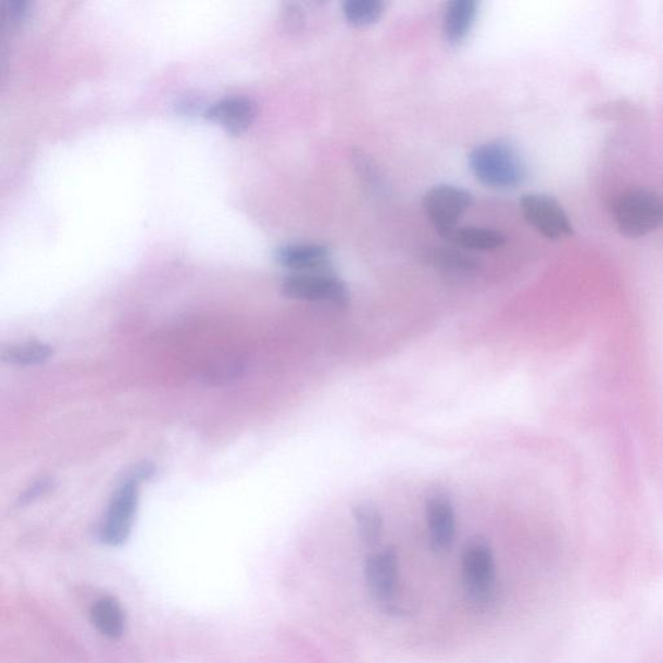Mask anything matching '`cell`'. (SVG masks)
Masks as SVG:
<instances>
[{
  "mask_svg": "<svg viewBox=\"0 0 663 663\" xmlns=\"http://www.w3.org/2000/svg\"><path fill=\"white\" fill-rule=\"evenodd\" d=\"M470 168L484 186L511 191L526 179V165L520 152L503 140L487 141L470 153Z\"/></svg>",
  "mask_w": 663,
  "mask_h": 663,
  "instance_id": "cell-1",
  "label": "cell"
},
{
  "mask_svg": "<svg viewBox=\"0 0 663 663\" xmlns=\"http://www.w3.org/2000/svg\"><path fill=\"white\" fill-rule=\"evenodd\" d=\"M615 227L627 238H642L663 227V196L647 189H627L611 204Z\"/></svg>",
  "mask_w": 663,
  "mask_h": 663,
  "instance_id": "cell-2",
  "label": "cell"
},
{
  "mask_svg": "<svg viewBox=\"0 0 663 663\" xmlns=\"http://www.w3.org/2000/svg\"><path fill=\"white\" fill-rule=\"evenodd\" d=\"M462 574L466 597L477 608L489 606L497 592L496 560L484 538H473L462 554Z\"/></svg>",
  "mask_w": 663,
  "mask_h": 663,
  "instance_id": "cell-3",
  "label": "cell"
},
{
  "mask_svg": "<svg viewBox=\"0 0 663 663\" xmlns=\"http://www.w3.org/2000/svg\"><path fill=\"white\" fill-rule=\"evenodd\" d=\"M151 473L152 468L150 466H139L135 475L126 479L114 492L100 533L101 539L108 546L118 547L124 545L130 536L138 506L139 481L150 476Z\"/></svg>",
  "mask_w": 663,
  "mask_h": 663,
  "instance_id": "cell-4",
  "label": "cell"
},
{
  "mask_svg": "<svg viewBox=\"0 0 663 663\" xmlns=\"http://www.w3.org/2000/svg\"><path fill=\"white\" fill-rule=\"evenodd\" d=\"M282 293L290 300L348 308L350 290L334 273L292 274L282 284Z\"/></svg>",
  "mask_w": 663,
  "mask_h": 663,
  "instance_id": "cell-5",
  "label": "cell"
},
{
  "mask_svg": "<svg viewBox=\"0 0 663 663\" xmlns=\"http://www.w3.org/2000/svg\"><path fill=\"white\" fill-rule=\"evenodd\" d=\"M473 196L464 188L436 186L424 196V209L433 227L443 239L451 240L462 216L470 211Z\"/></svg>",
  "mask_w": 663,
  "mask_h": 663,
  "instance_id": "cell-6",
  "label": "cell"
},
{
  "mask_svg": "<svg viewBox=\"0 0 663 663\" xmlns=\"http://www.w3.org/2000/svg\"><path fill=\"white\" fill-rule=\"evenodd\" d=\"M520 209L525 221L548 240L571 238L574 234L570 215L552 196L525 195L520 201Z\"/></svg>",
  "mask_w": 663,
  "mask_h": 663,
  "instance_id": "cell-7",
  "label": "cell"
},
{
  "mask_svg": "<svg viewBox=\"0 0 663 663\" xmlns=\"http://www.w3.org/2000/svg\"><path fill=\"white\" fill-rule=\"evenodd\" d=\"M364 578L368 591L378 603L395 605L398 590L399 560L392 547L368 554L364 561Z\"/></svg>",
  "mask_w": 663,
  "mask_h": 663,
  "instance_id": "cell-8",
  "label": "cell"
},
{
  "mask_svg": "<svg viewBox=\"0 0 663 663\" xmlns=\"http://www.w3.org/2000/svg\"><path fill=\"white\" fill-rule=\"evenodd\" d=\"M425 513L433 551L448 553L456 537L455 509L449 493L443 490L431 491L426 499Z\"/></svg>",
  "mask_w": 663,
  "mask_h": 663,
  "instance_id": "cell-9",
  "label": "cell"
},
{
  "mask_svg": "<svg viewBox=\"0 0 663 663\" xmlns=\"http://www.w3.org/2000/svg\"><path fill=\"white\" fill-rule=\"evenodd\" d=\"M332 259L334 257L328 247L313 242L287 243L275 254L276 262L293 274L328 273Z\"/></svg>",
  "mask_w": 663,
  "mask_h": 663,
  "instance_id": "cell-10",
  "label": "cell"
},
{
  "mask_svg": "<svg viewBox=\"0 0 663 663\" xmlns=\"http://www.w3.org/2000/svg\"><path fill=\"white\" fill-rule=\"evenodd\" d=\"M257 108L252 99L247 97H229L216 101L209 111L207 117L225 127L227 132L240 134L252 125L255 118Z\"/></svg>",
  "mask_w": 663,
  "mask_h": 663,
  "instance_id": "cell-11",
  "label": "cell"
},
{
  "mask_svg": "<svg viewBox=\"0 0 663 663\" xmlns=\"http://www.w3.org/2000/svg\"><path fill=\"white\" fill-rule=\"evenodd\" d=\"M478 5L476 0H453L446 5L443 16L446 42L458 47L468 38L477 18Z\"/></svg>",
  "mask_w": 663,
  "mask_h": 663,
  "instance_id": "cell-12",
  "label": "cell"
},
{
  "mask_svg": "<svg viewBox=\"0 0 663 663\" xmlns=\"http://www.w3.org/2000/svg\"><path fill=\"white\" fill-rule=\"evenodd\" d=\"M358 537L367 547H374L380 542L384 534V517L375 503L362 500L351 506Z\"/></svg>",
  "mask_w": 663,
  "mask_h": 663,
  "instance_id": "cell-13",
  "label": "cell"
},
{
  "mask_svg": "<svg viewBox=\"0 0 663 663\" xmlns=\"http://www.w3.org/2000/svg\"><path fill=\"white\" fill-rule=\"evenodd\" d=\"M451 241L464 250L490 252L504 246L505 236L490 227L466 226L459 227Z\"/></svg>",
  "mask_w": 663,
  "mask_h": 663,
  "instance_id": "cell-14",
  "label": "cell"
},
{
  "mask_svg": "<svg viewBox=\"0 0 663 663\" xmlns=\"http://www.w3.org/2000/svg\"><path fill=\"white\" fill-rule=\"evenodd\" d=\"M92 624L107 638L117 639L124 633L125 615L117 600L105 598L93 605Z\"/></svg>",
  "mask_w": 663,
  "mask_h": 663,
  "instance_id": "cell-15",
  "label": "cell"
},
{
  "mask_svg": "<svg viewBox=\"0 0 663 663\" xmlns=\"http://www.w3.org/2000/svg\"><path fill=\"white\" fill-rule=\"evenodd\" d=\"M387 4L381 0H348L342 4V15L355 28L376 24L384 15Z\"/></svg>",
  "mask_w": 663,
  "mask_h": 663,
  "instance_id": "cell-16",
  "label": "cell"
},
{
  "mask_svg": "<svg viewBox=\"0 0 663 663\" xmlns=\"http://www.w3.org/2000/svg\"><path fill=\"white\" fill-rule=\"evenodd\" d=\"M436 266L452 276H468L478 270L475 257L464 252L462 248H442L435 255Z\"/></svg>",
  "mask_w": 663,
  "mask_h": 663,
  "instance_id": "cell-17",
  "label": "cell"
},
{
  "mask_svg": "<svg viewBox=\"0 0 663 663\" xmlns=\"http://www.w3.org/2000/svg\"><path fill=\"white\" fill-rule=\"evenodd\" d=\"M50 345L42 342H23L3 350V361L13 365H37L52 355Z\"/></svg>",
  "mask_w": 663,
  "mask_h": 663,
  "instance_id": "cell-18",
  "label": "cell"
},
{
  "mask_svg": "<svg viewBox=\"0 0 663 663\" xmlns=\"http://www.w3.org/2000/svg\"><path fill=\"white\" fill-rule=\"evenodd\" d=\"M30 4L25 0H10L5 3L4 16L12 26L22 25L30 13Z\"/></svg>",
  "mask_w": 663,
  "mask_h": 663,
  "instance_id": "cell-19",
  "label": "cell"
},
{
  "mask_svg": "<svg viewBox=\"0 0 663 663\" xmlns=\"http://www.w3.org/2000/svg\"><path fill=\"white\" fill-rule=\"evenodd\" d=\"M283 24L292 33H299L303 29L304 13L300 4L287 3L284 5Z\"/></svg>",
  "mask_w": 663,
  "mask_h": 663,
  "instance_id": "cell-20",
  "label": "cell"
},
{
  "mask_svg": "<svg viewBox=\"0 0 663 663\" xmlns=\"http://www.w3.org/2000/svg\"><path fill=\"white\" fill-rule=\"evenodd\" d=\"M47 489H49V483L42 481V483H38V484L34 485L28 492L24 493V498H23L24 502H30V500L39 497L40 493H42Z\"/></svg>",
  "mask_w": 663,
  "mask_h": 663,
  "instance_id": "cell-21",
  "label": "cell"
}]
</instances>
